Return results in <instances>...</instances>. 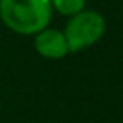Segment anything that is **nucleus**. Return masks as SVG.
Instances as JSON below:
<instances>
[{
	"instance_id": "1",
	"label": "nucleus",
	"mask_w": 123,
	"mask_h": 123,
	"mask_svg": "<svg viewBox=\"0 0 123 123\" xmlns=\"http://www.w3.org/2000/svg\"><path fill=\"white\" fill-rule=\"evenodd\" d=\"M51 0H0V20L14 34L31 37L51 25Z\"/></svg>"
},
{
	"instance_id": "3",
	"label": "nucleus",
	"mask_w": 123,
	"mask_h": 123,
	"mask_svg": "<svg viewBox=\"0 0 123 123\" xmlns=\"http://www.w3.org/2000/svg\"><path fill=\"white\" fill-rule=\"evenodd\" d=\"M34 37V51L47 61H61L69 56V47L64 37V32L54 27H46L37 32Z\"/></svg>"
},
{
	"instance_id": "2",
	"label": "nucleus",
	"mask_w": 123,
	"mask_h": 123,
	"mask_svg": "<svg viewBox=\"0 0 123 123\" xmlns=\"http://www.w3.org/2000/svg\"><path fill=\"white\" fill-rule=\"evenodd\" d=\"M69 54L81 52L96 46L106 34V19L101 12L93 9H84L71 17L62 29Z\"/></svg>"
},
{
	"instance_id": "4",
	"label": "nucleus",
	"mask_w": 123,
	"mask_h": 123,
	"mask_svg": "<svg viewBox=\"0 0 123 123\" xmlns=\"http://www.w3.org/2000/svg\"><path fill=\"white\" fill-rule=\"evenodd\" d=\"M52 12H57L62 17H71L86 9V0H51Z\"/></svg>"
}]
</instances>
